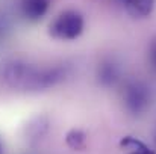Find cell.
I'll return each mask as SVG.
<instances>
[{
	"instance_id": "ba28073f",
	"label": "cell",
	"mask_w": 156,
	"mask_h": 154,
	"mask_svg": "<svg viewBox=\"0 0 156 154\" xmlns=\"http://www.w3.org/2000/svg\"><path fill=\"white\" fill-rule=\"evenodd\" d=\"M65 144L74 151H82L87 148V133L80 128H71L65 135Z\"/></svg>"
},
{
	"instance_id": "52a82bcc",
	"label": "cell",
	"mask_w": 156,
	"mask_h": 154,
	"mask_svg": "<svg viewBox=\"0 0 156 154\" xmlns=\"http://www.w3.org/2000/svg\"><path fill=\"white\" fill-rule=\"evenodd\" d=\"M120 148L124 154H155V151L135 136H124L120 139Z\"/></svg>"
},
{
	"instance_id": "3957f363",
	"label": "cell",
	"mask_w": 156,
	"mask_h": 154,
	"mask_svg": "<svg viewBox=\"0 0 156 154\" xmlns=\"http://www.w3.org/2000/svg\"><path fill=\"white\" fill-rule=\"evenodd\" d=\"M121 100L124 109L132 115H141L152 101L150 88H147L141 82H130L124 86L121 92Z\"/></svg>"
},
{
	"instance_id": "5b68a950",
	"label": "cell",
	"mask_w": 156,
	"mask_h": 154,
	"mask_svg": "<svg viewBox=\"0 0 156 154\" xmlns=\"http://www.w3.org/2000/svg\"><path fill=\"white\" fill-rule=\"evenodd\" d=\"M121 3L133 18H146L155 8V0H121Z\"/></svg>"
},
{
	"instance_id": "6da1fadb",
	"label": "cell",
	"mask_w": 156,
	"mask_h": 154,
	"mask_svg": "<svg viewBox=\"0 0 156 154\" xmlns=\"http://www.w3.org/2000/svg\"><path fill=\"white\" fill-rule=\"evenodd\" d=\"M3 82L18 91H46L49 88L61 83L67 74V65H53V67H37L30 62L21 59H11L2 67Z\"/></svg>"
},
{
	"instance_id": "8fae6325",
	"label": "cell",
	"mask_w": 156,
	"mask_h": 154,
	"mask_svg": "<svg viewBox=\"0 0 156 154\" xmlns=\"http://www.w3.org/2000/svg\"><path fill=\"white\" fill-rule=\"evenodd\" d=\"M2 151H3V145H2V141H0V154H2Z\"/></svg>"
},
{
	"instance_id": "9c48e42d",
	"label": "cell",
	"mask_w": 156,
	"mask_h": 154,
	"mask_svg": "<svg viewBox=\"0 0 156 154\" xmlns=\"http://www.w3.org/2000/svg\"><path fill=\"white\" fill-rule=\"evenodd\" d=\"M47 130V119L44 116H37L34 118L29 125H27V133L30 135L29 139H38L40 136L44 135V132Z\"/></svg>"
},
{
	"instance_id": "277c9868",
	"label": "cell",
	"mask_w": 156,
	"mask_h": 154,
	"mask_svg": "<svg viewBox=\"0 0 156 154\" xmlns=\"http://www.w3.org/2000/svg\"><path fill=\"white\" fill-rule=\"evenodd\" d=\"M50 0H21L20 2V12L24 20L30 23L40 21L49 11Z\"/></svg>"
},
{
	"instance_id": "7a4b0ae2",
	"label": "cell",
	"mask_w": 156,
	"mask_h": 154,
	"mask_svg": "<svg viewBox=\"0 0 156 154\" xmlns=\"http://www.w3.org/2000/svg\"><path fill=\"white\" fill-rule=\"evenodd\" d=\"M85 30V18L77 9L61 11L49 24V35L59 41H74Z\"/></svg>"
},
{
	"instance_id": "30bf717a",
	"label": "cell",
	"mask_w": 156,
	"mask_h": 154,
	"mask_svg": "<svg viewBox=\"0 0 156 154\" xmlns=\"http://www.w3.org/2000/svg\"><path fill=\"white\" fill-rule=\"evenodd\" d=\"M147 60H149L150 68L156 73V36L150 41V44H149V49H147Z\"/></svg>"
},
{
	"instance_id": "8992f818",
	"label": "cell",
	"mask_w": 156,
	"mask_h": 154,
	"mask_svg": "<svg viewBox=\"0 0 156 154\" xmlns=\"http://www.w3.org/2000/svg\"><path fill=\"white\" fill-rule=\"evenodd\" d=\"M97 79L103 86H114L120 79V68L115 62L106 60L102 62L97 68Z\"/></svg>"
}]
</instances>
